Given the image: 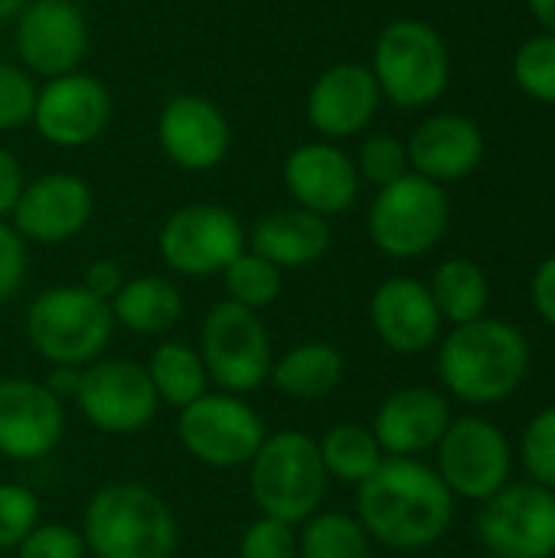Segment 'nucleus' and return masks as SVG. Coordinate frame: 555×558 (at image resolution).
<instances>
[{"label": "nucleus", "mask_w": 555, "mask_h": 558, "mask_svg": "<svg viewBox=\"0 0 555 558\" xmlns=\"http://www.w3.org/2000/svg\"><path fill=\"white\" fill-rule=\"evenodd\" d=\"M357 490V520L376 546L422 553L455 523V497L422 458H386Z\"/></svg>", "instance_id": "obj_1"}, {"label": "nucleus", "mask_w": 555, "mask_h": 558, "mask_svg": "<svg viewBox=\"0 0 555 558\" xmlns=\"http://www.w3.org/2000/svg\"><path fill=\"white\" fill-rule=\"evenodd\" d=\"M530 360V340L520 327L500 317H478L438 340L435 369L448 399L487 409L507 402L523 386Z\"/></svg>", "instance_id": "obj_2"}, {"label": "nucleus", "mask_w": 555, "mask_h": 558, "mask_svg": "<svg viewBox=\"0 0 555 558\" xmlns=\"http://www.w3.org/2000/svg\"><path fill=\"white\" fill-rule=\"evenodd\" d=\"M79 533L92 558H173L180 546L167 500L134 481L98 487L82 510Z\"/></svg>", "instance_id": "obj_3"}, {"label": "nucleus", "mask_w": 555, "mask_h": 558, "mask_svg": "<svg viewBox=\"0 0 555 558\" xmlns=\"http://www.w3.org/2000/svg\"><path fill=\"white\" fill-rule=\"evenodd\" d=\"M327 471L317 438L285 428L268 432L255 458L249 461V497L262 517L285 520L291 526L307 523L327 500Z\"/></svg>", "instance_id": "obj_4"}, {"label": "nucleus", "mask_w": 555, "mask_h": 558, "mask_svg": "<svg viewBox=\"0 0 555 558\" xmlns=\"http://www.w3.org/2000/svg\"><path fill=\"white\" fill-rule=\"evenodd\" d=\"M111 337V307L82 284L46 288L26 307V340L49 366H88L105 356Z\"/></svg>", "instance_id": "obj_5"}, {"label": "nucleus", "mask_w": 555, "mask_h": 558, "mask_svg": "<svg viewBox=\"0 0 555 558\" xmlns=\"http://www.w3.org/2000/svg\"><path fill=\"white\" fill-rule=\"evenodd\" d=\"M370 69L386 101L396 108H429L451 82V52L432 23L402 16L383 26Z\"/></svg>", "instance_id": "obj_6"}, {"label": "nucleus", "mask_w": 555, "mask_h": 558, "mask_svg": "<svg viewBox=\"0 0 555 558\" xmlns=\"http://www.w3.org/2000/svg\"><path fill=\"white\" fill-rule=\"evenodd\" d=\"M448 222H451V199L445 186L419 173H406L402 180L376 193V199L370 203L366 232L383 255L396 262H412V258H425L442 245Z\"/></svg>", "instance_id": "obj_7"}, {"label": "nucleus", "mask_w": 555, "mask_h": 558, "mask_svg": "<svg viewBox=\"0 0 555 558\" xmlns=\"http://www.w3.org/2000/svg\"><path fill=\"white\" fill-rule=\"evenodd\" d=\"M196 350L206 363L213 389L232 396L262 389L275 363L272 337L262 317L226 298L206 311Z\"/></svg>", "instance_id": "obj_8"}, {"label": "nucleus", "mask_w": 555, "mask_h": 558, "mask_svg": "<svg viewBox=\"0 0 555 558\" xmlns=\"http://www.w3.org/2000/svg\"><path fill=\"white\" fill-rule=\"evenodd\" d=\"M268 435L265 418L245 396L209 389L177 412V438L183 451L213 471L249 468Z\"/></svg>", "instance_id": "obj_9"}, {"label": "nucleus", "mask_w": 555, "mask_h": 558, "mask_svg": "<svg viewBox=\"0 0 555 558\" xmlns=\"http://www.w3.org/2000/svg\"><path fill=\"white\" fill-rule=\"evenodd\" d=\"M435 471L455 500L484 504L510 484L514 445L491 418L461 415L435 448Z\"/></svg>", "instance_id": "obj_10"}, {"label": "nucleus", "mask_w": 555, "mask_h": 558, "mask_svg": "<svg viewBox=\"0 0 555 558\" xmlns=\"http://www.w3.org/2000/svg\"><path fill=\"white\" fill-rule=\"evenodd\" d=\"M157 248L170 271L183 278H213L249 248V235L226 206L190 203L170 213L157 235Z\"/></svg>", "instance_id": "obj_11"}, {"label": "nucleus", "mask_w": 555, "mask_h": 558, "mask_svg": "<svg viewBox=\"0 0 555 558\" xmlns=\"http://www.w3.org/2000/svg\"><path fill=\"white\" fill-rule=\"evenodd\" d=\"M72 402L95 432L114 438L144 432L160 409L147 369L124 356H101L82 366V383Z\"/></svg>", "instance_id": "obj_12"}, {"label": "nucleus", "mask_w": 555, "mask_h": 558, "mask_svg": "<svg viewBox=\"0 0 555 558\" xmlns=\"http://www.w3.org/2000/svg\"><path fill=\"white\" fill-rule=\"evenodd\" d=\"M474 536L494 558H555V490L507 484L481 504Z\"/></svg>", "instance_id": "obj_13"}, {"label": "nucleus", "mask_w": 555, "mask_h": 558, "mask_svg": "<svg viewBox=\"0 0 555 558\" xmlns=\"http://www.w3.org/2000/svg\"><path fill=\"white\" fill-rule=\"evenodd\" d=\"M65 435V405L43 379H0V458L33 464L49 458Z\"/></svg>", "instance_id": "obj_14"}, {"label": "nucleus", "mask_w": 555, "mask_h": 558, "mask_svg": "<svg viewBox=\"0 0 555 558\" xmlns=\"http://www.w3.org/2000/svg\"><path fill=\"white\" fill-rule=\"evenodd\" d=\"M111 118V95L108 88L85 72H69L49 78L36 92L33 124L43 141L56 147H82L92 144Z\"/></svg>", "instance_id": "obj_15"}, {"label": "nucleus", "mask_w": 555, "mask_h": 558, "mask_svg": "<svg viewBox=\"0 0 555 558\" xmlns=\"http://www.w3.org/2000/svg\"><path fill=\"white\" fill-rule=\"evenodd\" d=\"M95 199L82 177L75 173H43L29 180L10 213V226L23 242L62 245L75 239L92 219Z\"/></svg>", "instance_id": "obj_16"}, {"label": "nucleus", "mask_w": 555, "mask_h": 558, "mask_svg": "<svg viewBox=\"0 0 555 558\" xmlns=\"http://www.w3.org/2000/svg\"><path fill=\"white\" fill-rule=\"evenodd\" d=\"M16 52L36 75L56 78L79 69L88 52V23L72 0H33L20 10Z\"/></svg>", "instance_id": "obj_17"}, {"label": "nucleus", "mask_w": 555, "mask_h": 558, "mask_svg": "<svg viewBox=\"0 0 555 558\" xmlns=\"http://www.w3.org/2000/svg\"><path fill=\"white\" fill-rule=\"evenodd\" d=\"M370 327L396 356H422L442 340V314L429 284L409 275L386 278L370 298Z\"/></svg>", "instance_id": "obj_18"}, {"label": "nucleus", "mask_w": 555, "mask_h": 558, "mask_svg": "<svg viewBox=\"0 0 555 558\" xmlns=\"http://www.w3.org/2000/svg\"><path fill=\"white\" fill-rule=\"evenodd\" d=\"M451 402L435 386H402L373 415V435L386 458H422L438 448L451 425Z\"/></svg>", "instance_id": "obj_19"}, {"label": "nucleus", "mask_w": 555, "mask_h": 558, "mask_svg": "<svg viewBox=\"0 0 555 558\" xmlns=\"http://www.w3.org/2000/svg\"><path fill=\"white\" fill-rule=\"evenodd\" d=\"M383 105L373 69L363 62H337L317 75L307 92V121L327 141L357 137L370 128Z\"/></svg>", "instance_id": "obj_20"}, {"label": "nucleus", "mask_w": 555, "mask_h": 558, "mask_svg": "<svg viewBox=\"0 0 555 558\" xmlns=\"http://www.w3.org/2000/svg\"><path fill=\"white\" fill-rule=\"evenodd\" d=\"M281 177L294 206L317 213L324 219L353 209L360 196V183H363L353 157H347L337 144H327V141L294 147L285 160Z\"/></svg>", "instance_id": "obj_21"}, {"label": "nucleus", "mask_w": 555, "mask_h": 558, "mask_svg": "<svg viewBox=\"0 0 555 558\" xmlns=\"http://www.w3.org/2000/svg\"><path fill=\"white\" fill-rule=\"evenodd\" d=\"M406 150H409L412 173L445 186V183L468 180L484 163L487 137L474 118L458 111H442L425 118L412 131Z\"/></svg>", "instance_id": "obj_22"}, {"label": "nucleus", "mask_w": 555, "mask_h": 558, "mask_svg": "<svg viewBox=\"0 0 555 558\" xmlns=\"http://www.w3.org/2000/svg\"><path fill=\"white\" fill-rule=\"evenodd\" d=\"M164 154L183 170H213L229 154V121L203 95H177L157 121Z\"/></svg>", "instance_id": "obj_23"}, {"label": "nucleus", "mask_w": 555, "mask_h": 558, "mask_svg": "<svg viewBox=\"0 0 555 558\" xmlns=\"http://www.w3.org/2000/svg\"><path fill=\"white\" fill-rule=\"evenodd\" d=\"M330 222L301 206L275 209L252 226L249 252L262 255L281 271H298L317 265L330 252Z\"/></svg>", "instance_id": "obj_24"}, {"label": "nucleus", "mask_w": 555, "mask_h": 558, "mask_svg": "<svg viewBox=\"0 0 555 558\" xmlns=\"http://www.w3.org/2000/svg\"><path fill=\"white\" fill-rule=\"evenodd\" d=\"M114 327L137 337H167L183 320V294L164 275H137L111 298Z\"/></svg>", "instance_id": "obj_25"}, {"label": "nucleus", "mask_w": 555, "mask_h": 558, "mask_svg": "<svg viewBox=\"0 0 555 558\" xmlns=\"http://www.w3.org/2000/svg\"><path fill=\"white\" fill-rule=\"evenodd\" d=\"M343 376H347V360L334 343L304 340L285 350L281 356H275L268 383L294 402H317L330 396L343 383Z\"/></svg>", "instance_id": "obj_26"}, {"label": "nucleus", "mask_w": 555, "mask_h": 558, "mask_svg": "<svg viewBox=\"0 0 555 558\" xmlns=\"http://www.w3.org/2000/svg\"><path fill=\"white\" fill-rule=\"evenodd\" d=\"M429 294L442 314V324L461 327L478 317H487L491 281L474 258H445L429 281Z\"/></svg>", "instance_id": "obj_27"}, {"label": "nucleus", "mask_w": 555, "mask_h": 558, "mask_svg": "<svg viewBox=\"0 0 555 558\" xmlns=\"http://www.w3.org/2000/svg\"><path fill=\"white\" fill-rule=\"evenodd\" d=\"M144 369L160 405H170L177 412L213 389L200 350L183 340H160V347L150 353Z\"/></svg>", "instance_id": "obj_28"}, {"label": "nucleus", "mask_w": 555, "mask_h": 558, "mask_svg": "<svg viewBox=\"0 0 555 558\" xmlns=\"http://www.w3.org/2000/svg\"><path fill=\"white\" fill-rule=\"evenodd\" d=\"M317 448H321L327 481L347 484V487H360L386 461L373 428L360 425V422H340V425L327 428V435L317 441Z\"/></svg>", "instance_id": "obj_29"}, {"label": "nucleus", "mask_w": 555, "mask_h": 558, "mask_svg": "<svg viewBox=\"0 0 555 558\" xmlns=\"http://www.w3.org/2000/svg\"><path fill=\"white\" fill-rule=\"evenodd\" d=\"M298 558H376V543L353 513L321 510L298 526Z\"/></svg>", "instance_id": "obj_30"}, {"label": "nucleus", "mask_w": 555, "mask_h": 558, "mask_svg": "<svg viewBox=\"0 0 555 558\" xmlns=\"http://www.w3.org/2000/svg\"><path fill=\"white\" fill-rule=\"evenodd\" d=\"M285 271L275 268L272 262H265L255 252H242L226 271H222V288H226V301L249 307L255 314H262L265 307H272L281 298L285 288Z\"/></svg>", "instance_id": "obj_31"}, {"label": "nucleus", "mask_w": 555, "mask_h": 558, "mask_svg": "<svg viewBox=\"0 0 555 558\" xmlns=\"http://www.w3.org/2000/svg\"><path fill=\"white\" fill-rule=\"evenodd\" d=\"M510 72L527 98L555 108V33L540 29L536 36L523 39L514 52Z\"/></svg>", "instance_id": "obj_32"}, {"label": "nucleus", "mask_w": 555, "mask_h": 558, "mask_svg": "<svg viewBox=\"0 0 555 558\" xmlns=\"http://www.w3.org/2000/svg\"><path fill=\"white\" fill-rule=\"evenodd\" d=\"M520 464L527 477L555 490V405L540 409L520 435Z\"/></svg>", "instance_id": "obj_33"}, {"label": "nucleus", "mask_w": 555, "mask_h": 558, "mask_svg": "<svg viewBox=\"0 0 555 558\" xmlns=\"http://www.w3.org/2000/svg\"><path fill=\"white\" fill-rule=\"evenodd\" d=\"M353 163H357L360 180L373 183L376 190H383V186L402 180L406 173H412L409 170V150L393 134H373V137H366Z\"/></svg>", "instance_id": "obj_34"}, {"label": "nucleus", "mask_w": 555, "mask_h": 558, "mask_svg": "<svg viewBox=\"0 0 555 558\" xmlns=\"http://www.w3.org/2000/svg\"><path fill=\"white\" fill-rule=\"evenodd\" d=\"M39 523V497L26 484H0V553H13Z\"/></svg>", "instance_id": "obj_35"}, {"label": "nucleus", "mask_w": 555, "mask_h": 558, "mask_svg": "<svg viewBox=\"0 0 555 558\" xmlns=\"http://www.w3.org/2000/svg\"><path fill=\"white\" fill-rule=\"evenodd\" d=\"M239 558H298V526L258 513L239 536Z\"/></svg>", "instance_id": "obj_36"}, {"label": "nucleus", "mask_w": 555, "mask_h": 558, "mask_svg": "<svg viewBox=\"0 0 555 558\" xmlns=\"http://www.w3.org/2000/svg\"><path fill=\"white\" fill-rule=\"evenodd\" d=\"M36 92L39 88L23 69L0 62V131H16L33 121Z\"/></svg>", "instance_id": "obj_37"}, {"label": "nucleus", "mask_w": 555, "mask_h": 558, "mask_svg": "<svg viewBox=\"0 0 555 558\" xmlns=\"http://www.w3.org/2000/svg\"><path fill=\"white\" fill-rule=\"evenodd\" d=\"M13 553L16 558H88L82 533L69 523H39Z\"/></svg>", "instance_id": "obj_38"}, {"label": "nucleus", "mask_w": 555, "mask_h": 558, "mask_svg": "<svg viewBox=\"0 0 555 558\" xmlns=\"http://www.w3.org/2000/svg\"><path fill=\"white\" fill-rule=\"evenodd\" d=\"M26 278V242L20 232L0 219V304L16 298Z\"/></svg>", "instance_id": "obj_39"}, {"label": "nucleus", "mask_w": 555, "mask_h": 558, "mask_svg": "<svg viewBox=\"0 0 555 558\" xmlns=\"http://www.w3.org/2000/svg\"><path fill=\"white\" fill-rule=\"evenodd\" d=\"M124 281H128L124 268H121L118 262H111V258H98V262H92V265L85 268V275H82V288H85L92 298L105 301V304H111V298L121 291V284H124Z\"/></svg>", "instance_id": "obj_40"}, {"label": "nucleus", "mask_w": 555, "mask_h": 558, "mask_svg": "<svg viewBox=\"0 0 555 558\" xmlns=\"http://www.w3.org/2000/svg\"><path fill=\"white\" fill-rule=\"evenodd\" d=\"M530 301L543 324L555 330V255H546L530 278Z\"/></svg>", "instance_id": "obj_41"}, {"label": "nucleus", "mask_w": 555, "mask_h": 558, "mask_svg": "<svg viewBox=\"0 0 555 558\" xmlns=\"http://www.w3.org/2000/svg\"><path fill=\"white\" fill-rule=\"evenodd\" d=\"M23 186H26V177H23L20 160H16L10 150L0 147V219H7V216L13 213V206H16Z\"/></svg>", "instance_id": "obj_42"}, {"label": "nucleus", "mask_w": 555, "mask_h": 558, "mask_svg": "<svg viewBox=\"0 0 555 558\" xmlns=\"http://www.w3.org/2000/svg\"><path fill=\"white\" fill-rule=\"evenodd\" d=\"M79 383H82V366H49V373H46V379H43V386H46L62 405L75 399Z\"/></svg>", "instance_id": "obj_43"}, {"label": "nucleus", "mask_w": 555, "mask_h": 558, "mask_svg": "<svg viewBox=\"0 0 555 558\" xmlns=\"http://www.w3.org/2000/svg\"><path fill=\"white\" fill-rule=\"evenodd\" d=\"M533 20L543 26V33H555V0H527Z\"/></svg>", "instance_id": "obj_44"}, {"label": "nucleus", "mask_w": 555, "mask_h": 558, "mask_svg": "<svg viewBox=\"0 0 555 558\" xmlns=\"http://www.w3.org/2000/svg\"><path fill=\"white\" fill-rule=\"evenodd\" d=\"M26 7V0H0V23H7V20H13V16H20V10Z\"/></svg>", "instance_id": "obj_45"}]
</instances>
